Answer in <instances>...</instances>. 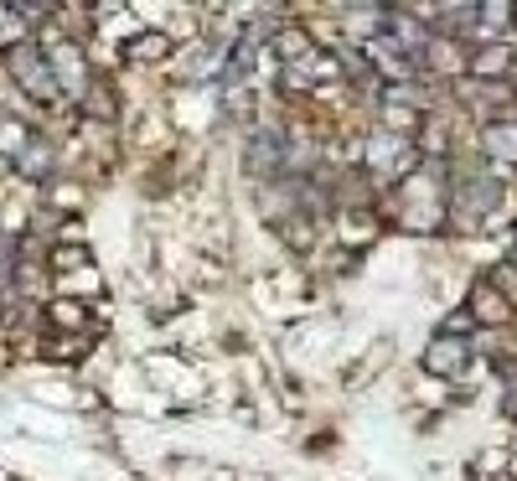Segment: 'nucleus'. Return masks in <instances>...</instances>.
Wrapping results in <instances>:
<instances>
[{
	"instance_id": "f257e3e1",
	"label": "nucleus",
	"mask_w": 517,
	"mask_h": 481,
	"mask_svg": "<svg viewBox=\"0 0 517 481\" xmlns=\"http://www.w3.org/2000/svg\"><path fill=\"white\" fill-rule=\"evenodd\" d=\"M368 171L383 176V182H409V171H414L409 135H388V130H378V135L368 140Z\"/></svg>"
},
{
	"instance_id": "f03ea898",
	"label": "nucleus",
	"mask_w": 517,
	"mask_h": 481,
	"mask_svg": "<svg viewBox=\"0 0 517 481\" xmlns=\"http://www.w3.org/2000/svg\"><path fill=\"white\" fill-rule=\"evenodd\" d=\"M11 78L26 88L32 99H57V78H52V68H47V57L37 52V47H11Z\"/></svg>"
},
{
	"instance_id": "7ed1b4c3",
	"label": "nucleus",
	"mask_w": 517,
	"mask_h": 481,
	"mask_svg": "<svg viewBox=\"0 0 517 481\" xmlns=\"http://www.w3.org/2000/svg\"><path fill=\"white\" fill-rule=\"evenodd\" d=\"M466 357H471V347H466L461 337H435V342H430V352H424V368L440 373V378H461Z\"/></svg>"
},
{
	"instance_id": "20e7f679",
	"label": "nucleus",
	"mask_w": 517,
	"mask_h": 481,
	"mask_svg": "<svg viewBox=\"0 0 517 481\" xmlns=\"http://www.w3.org/2000/svg\"><path fill=\"white\" fill-rule=\"evenodd\" d=\"M497 197H502V187L492 182V176H481V182H466V187H461V197H455V213H461V218H481V213H492V207H497Z\"/></svg>"
},
{
	"instance_id": "39448f33",
	"label": "nucleus",
	"mask_w": 517,
	"mask_h": 481,
	"mask_svg": "<svg viewBox=\"0 0 517 481\" xmlns=\"http://www.w3.org/2000/svg\"><path fill=\"white\" fill-rule=\"evenodd\" d=\"M47 68H52V78H57V88H73V94H83V83H88V68H83V57H78V47H57L52 57H47Z\"/></svg>"
},
{
	"instance_id": "423d86ee",
	"label": "nucleus",
	"mask_w": 517,
	"mask_h": 481,
	"mask_svg": "<svg viewBox=\"0 0 517 481\" xmlns=\"http://www.w3.org/2000/svg\"><path fill=\"white\" fill-rule=\"evenodd\" d=\"M249 171H254V176L285 171V156H280V135H275V130H259V135H254V145H249Z\"/></svg>"
},
{
	"instance_id": "0eeeda50",
	"label": "nucleus",
	"mask_w": 517,
	"mask_h": 481,
	"mask_svg": "<svg viewBox=\"0 0 517 481\" xmlns=\"http://www.w3.org/2000/svg\"><path fill=\"white\" fill-rule=\"evenodd\" d=\"M368 52H373V63H378L383 73H393V78H404V73H409V57L399 52V42H393L388 32H383V37H373V42H368Z\"/></svg>"
},
{
	"instance_id": "6e6552de",
	"label": "nucleus",
	"mask_w": 517,
	"mask_h": 481,
	"mask_svg": "<svg viewBox=\"0 0 517 481\" xmlns=\"http://www.w3.org/2000/svg\"><path fill=\"white\" fill-rule=\"evenodd\" d=\"M481 145H486V156H497V161L517 166V125H492Z\"/></svg>"
},
{
	"instance_id": "1a4fd4ad",
	"label": "nucleus",
	"mask_w": 517,
	"mask_h": 481,
	"mask_svg": "<svg viewBox=\"0 0 517 481\" xmlns=\"http://www.w3.org/2000/svg\"><path fill=\"white\" fill-rule=\"evenodd\" d=\"M512 68V52L507 47H481V52H471V73L476 78H502Z\"/></svg>"
},
{
	"instance_id": "9d476101",
	"label": "nucleus",
	"mask_w": 517,
	"mask_h": 481,
	"mask_svg": "<svg viewBox=\"0 0 517 481\" xmlns=\"http://www.w3.org/2000/svg\"><path fill=\"white\" fill-rule=\"evenodd\" d=\"M16 171L32 176V182H42V176L52 171V150H47V145H26L21 156H16Z\"/></svg>"
},
{
	"instance_id": "9b49d317",
	"label": "nucleus",
	"mask_w": 517,
	"mask_h": 481,
	"mask_svg": "<svg viewBox=\"0 0 517 481\" xmlns=\"http://www.w3.org/2000/svg\"><path fill=\"white\" fill-rule=\"evenodd\" d=\"M32 145V135H26V125H16V119H0V156H21V150Z\"/></svg>"
},
{
	"instance_id": "f8f14e48",
	"label": "nucleus",
	"mask_w": 517,
	"mask_h": 481,
	"mask_svg": "<svg viewBox=\"0 0 517 481\" xmlns=\"http://www.w3.org/2000/svg\"><path fill=\"white\" fill-rule=\"evenodd\" d=\"M471 316H481V321H492V326H502V321H507L512 311L502 306V295H492V290H481V295H476V306H471Z\"/></svg>"
},
{
	"instance_id": "ddd939ff",
	"label": "nucleus",
	"mask_w": 517,
	"mask_h": 481,
	"mask_svg": "<svg viewBox=\"0 0 517 481\" xmlns=\"http://www.w3.org/2000/svg\"><path fill=\"white\" fill-rule=\"evenodd\" d=\"M476 11H481V16H476L481 32H502L507 16H512V6H502V0H492V6H476Z\"/></svg>"
},
{
	"instance_id": "4468645a",
	"label": "nucleus",
	"mask_w": 517,
	"mask_h": 481,
	"mask_svg": "<svg viewBox=\"0 0 517 481\" xmlns=\"http://www.w3.org/2000/svg\"><path fill=\"white\" fill-rule=\"evenodd\" d=\"M166 52V37L161 32H150V37H135L130 42V57H161Z\"/></svg>"
},
{
	"instance_id": "2eb2a0df",
	"label": "nucleus",
	"mask_w": 517,
	"mask_h": 481,
	"mask_svg": "<svg viewBox=\"0 0 517 481\" xmlns=\"http://www.w3.org/2000/svg\"><path fill=\"white\" fill-rule=\"evenodd\" d=\"M280 57H290V63H295V57H311L306 37H300V32H285V37H280Z\"/></svg>"
},
{
	"instance_id": "dca6fc26",
	"label": "nucleus",
	"mask_w": 517,
	"mask_h": 481,
	"mask_svg": "<svg viewBox=\"0 0 517 481\" xmlns=\"http://www.w3.org/2000/svg\"><path fill=\"white\" fill-rule=\"evenodd\" d=\"M52 264H57V269H78V264H88V249H83V244L57 249V254H52Z\"/></svg>"
},
{
	"instance_id": "f3484780",
	"label": "nucleus",
	"mask_w": 517,
	"mask_h": 481,
	"mask_svg": "<svg viewBox=\"0 0 517 481\" xmlns=\"http://www.w3.org/2000/svg\"><path fill=\"white\" fill-rule=\"evenodd\" d=\"M507 409H517V373L507 378Z\"/></svg>"
},
{
	"instance_id": "a211bd4d",
	"label": "nucleus",
	"mask_w": 517,
	"mask_h": 481,
	"mask_svg": "<svg viewBox=\"0 0 517 481\" xmlns=\"http://www.w3.org/2000/svg\"><path fill=\"white\" fill-rule=\"evenodd\" d=\"M512 264H517V249H512Z\"/></svg>"
}]
</instances>
